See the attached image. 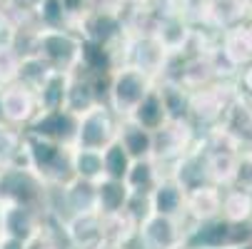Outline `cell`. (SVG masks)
<instances>
[{"label": "cell", "instance_id": "10", "mask_svg": "<svg viewBox=\"0 0 252 249\" xmlns=\"http://www.w3.org/2000/svg\"><path fill=\"white\" fill-rule=\"evenodd\" d=\"M220 53L227 57L232 67H245L252 62V25L237 23L222 30Z\"/></svg>", "mask_w": 252, "mask_h": 249}, {"label": "cell", "instance_id": "7", "mask_svg": "<svg viewBox=\"0 0 252 249\" xmlns=\"http://www.w3.org/2000/svg\"><path fill=\"white\" fill-rule=\"evenodd\" d=\"M0 102H3V120H5V125H13V127H20V125L28 127L40 112L35 92L23 87L20 83L0 87Z\"/></svg>", "mask_w": 252, "mask_h": 249}, {"label": "cell", "instance_id": "9", "mask_svg": "<svg viewBox=\"0 0 252 249\" xmlns=\"http://www.w3.org/2000/svg\"><path fill=\"white\" fill-rule=\"evenodd\" d=\"M65 232L75 249H102L105 247V227L100 212H88V215H75L65 224Z\"/></svg>", "mask_w": 252, "mask_h": 249}, {"label": "cell", "instance_id": "26", "mask_svg": "<svg viewBox=\"0 0 252 249\" xmlns=\"http://www.w3.org/2000/svg\"><path fill=\"white\" fill-rule=\"evenodd\" d=\"M20 62H23V55L18 53V48L13 43L10 45H0V87L13 85L18 80Z\"/></svg>", "mask_w": 252, "mask_h": 249}, {"label": "cell", "instance_id": "14", "mask_svg": "<svg viewBox=\"0 0 252 249\" xmlns=\"http://www.w3.org/2000/svg\"><path fill=\"white\" fill-rule=\"evenodd\" d=\"M118 142L125 147V152L132 160H148L153 157L155 150V135L145 127H140L132 120H123L120 130H118Z\"/></svg>", "mask_w": 252, "mask_h": 249}, {"label": "cell", "instance_id": "13", "mask_svg": "<svg viewBox=\"0 0 252 249\" xmlns=\"http://www.w3.org/2000/svg\"><path fill=\"white\" fill-rule=\"evenodd\" d=\"M153 35L158 38V43L162 45V50L167 55L183 53L188 48V43L192 40V30L190 25L180 18V15H165L158 23V30H153Z\"/></svg>", "mask_w": 252, "mask_h": 249}, {"label": "cell", "instance_id": "25", "mask_svg": "<svg viewBox=\"0 0 252 249\" xmlns=\"http://www.w3.org/2000/svg\"><path fill=\"white\" fill-rule=\"evenodd\" d=\"M23 147V135L15 132L13 125H0V169L15 162V157L20 155Z\"/></svg>", "mask_w": 252, "mask_h": 249}, {"label": "cell", "instance_id": "31", "mask_svg": "<svg viewBox=\"0 0 252 249\" xmlns=\"http://www.w3.org/2000/svg\"><path fill=\"white\" fill-rule=\"evenodd\" d=\"M247 15H250V23H252V5H250V13Z\"/></svg>", "mask_w": 252, "mask_h": 249}, {"label": "cell", "instance_id": "21", "mask_svg": "<svg viewBox=\"0 0 252 249\" xmlns=\"http://www.w3.org/2000/svg\"><path fill=\"white\" fill-rule=\"evenodd\" d=\"M53 73H55V70L40 55H25L23 62H20V73H18V80L15 83H20L23 87H28L32 92H38Z\"/></svg>", "mask_w": 252, "mask_h": 249}, {"label": "cell", "instance_id": "5", "mask_svg": "<svg viewBox=\"0 0 252 249\" xmlns=\"http://www.w3.org/2000/svg\"><path fill=\"white\" fill-rule=\"evenodd\" d=\"M75 132H78V115L70 110L38 112V117L28 125V135L58 142V145H65V147L75 145Z\"/></svg>", "mask_w": 252, "mask_h": 249}, {"label": "cell", "instance_id": "8", "mask_svg": "<svg viewBox=\"0 0 252 249\" xmlns=\"http://www.w3.org/2000/svg\"><path fill=\"white\" fill-rule=\"evenodd\" d=\"M148 212L183 220L188 215V190L177 177H160L155 190L148 194Z\"/></svg>", "mask_w": 252, "mask_h": 249}, {"label": "cell", "instance_id": "4", "mask_svg": "<svg viewBox=\"0 0 252 249\" xmlns=\"http://www.w3.org/2000/svg\"><path fill=\"white\" fill-rule=\"evenodd\" d=\"M137 234L145 249H175L177 244H185L183 222L165 215H155V212L140 220Z\"/></svg>", "mask_w": 252, "mask_h": 249}, {"label": "cell", "instance_id": "27", "mask_svg": "<svg viewBox=\"0 0 252 249\" xmlns=\"http://www.w3.org/2000/svg\"><path fill=\"white\" fill-rule=\"evenodd\" d=\"M0 249H28V242L15 237H0Z\"/></svg>", "mask_w": 252, "mask_h": 249}, {"label": "cell", "instance_id": "11", "mask_svg": "<svg viewBox=\"0 0 252 249\" xmlns=\"http://www.w3.org/2000/svg\"><path fill=\"white\" fill-rule=\"evenodd\" d=\"M155 135V150H153V160H167L175 155H183L188 150L190 142V127L185 120H170L167 125H162Z\"/></svg>", "mask_w": 252, "mask_h": 249}, {"label": "cell", "instance_id": "23", "mask_svg": "<svg viewBox=\"0 0 252 249\" xmlns=\"http://www.w3.org/2000/svg\"><path fill=\"white\" fill-rule=\"evenodd\" d=\"M190 110L200 117H218L222 110H227V100L218 87H202L200 92L190 95Z\"/></svg>", "mask_w": 252, "mask_h": 249}, {"label": "cell", "instance_id": "15", "mask_svg": "<svg viewBox=\"0 0 252 249\" xmlns=\"http://www.w3.org/2000/svg\"><path fill=\"white\" fill-rule=\"evenodd\" d=\"M63 199H65V207L73 212V217L97 212V182L73 177L67 185H63Z\"/></svg>", "mask_w": 252, "mask_h": 249}, {"label": "cell", "instance_id": "19", "mask_svg": "<svg viewBox=\"0 0 252 249\" xmlns=\"http://www.w3.org/2000/svg\"><path fill=\"white\" fill-rule=\"evenodd\" d=\"M130 190L123 180H100L97 182V212L100 215H115V212L127 209Z\"/></svg>", "mask_w": 252, "mask_h": 249}, {"label": "cell", "instance_id": "3", "mask_svg": "<svg viewBox=\"0 0 252 249\" xmlns=\"http://www.w3.org/2000/svg\"><path fill=\"white\" fill-rule=\"evenodd\" d=\"M120 125L113 117L110 105L95 102L90 110L78 115V132H75V145L80 150H105L107 145H113L118 139Z\"/></svg>", "mask_w": 252, "mask_h": 249}, {"label": "cell", "instance_id": "18", "mask_svg": "<svg viewBox=\"0 0 252 249\" xmlns=\"http://www.w3.org/2000/svg\"><path fill=\"white\" fill-rule=\"evenodd\" d=\"M70 75L73 73H55L45 80V85L35 92L38 97V108L40 112H50V110H65L67 102V87H70Z\"/></svg>", "mask_w": 252, "mask_h": 249}, {"label": "cell", "instance_id": "2", "mask_svg": "<svg viewBox=\"0 0 252 249\" xmlns=\"http://www.w3.org/2000/svg\"><path fill=\"white\" fill-rule=\"evenodd\" d=\"M35 55L58 73H75L83 62V40L65 28H40L35 32Z\"/></svg>", "mask_w": 252, "mask_h": 249}, {"label": "cell", "instance_id": "28", "mask_svg": "<svg viewBox=\"0 0 252 249\" xmlns=\"http://www.w3.org/2000/svg\"><path fill=\"white\" fill-rule=\"evenodd\" d=\"M245 87H247V90H252V65L245 70Z\"/></svg>", "mask_w": 252, "mask_h": 249}, {"label": "cell", "instance_id": "6", "mask_svg": "<svg viewBox=\"0 0 252 249\" xmlns=\"http://www.w3.org/2000/svg\"><path fill=\"white\" fill-rule=\"evenodd\" d=\"M40 215L38 209L25 207V204H8L0 202V237H15L23 242L38 239L40 232Z\"/></svg>", "mask_w": 252, "mask_h": 249}, {"label": "cell", "instance_id": "16", "mask_svg": "<svg viewBox=\"0 0 252 249\" xmlns=\"http://www.w3.org/2000/svg\"><path fill=\"white\" fill-rule=\"evenodd\" d=\"M127 120L137 122L140 127H145L150 132H158L162 125H167L170 122V112H167V105H165V97H162L160 87H153L150 95L137 105V110Z\"/></svg>", "mask_w": 252, "mask_h": 249}, {"label": "cell", "instance_id": "17", "mask_svg": "<svg viewBox=\"0 0 252 249\" xmlns=\"http://www.w3.org/2000/svg\"><path fill=\"white\" fill-rule=\"evenodd\" d=\"M160 172H158V162L153 157L148 160H132L127 174H125V185L130 190L132 197H140V194H150L155 190V185L160 182Z\"/></svg>", "mask_w": 252, "mask_h": 249}, {"label": "cell", "instance_id": "1", "mask_svg": "<svg viewBox=\"0 0 252 249\" xmlns=\"http://www.w3.org/2000/svg\"><path fill=\"white\" fill-rule=\"evenodd\" d=\"M153 87H155V75H150L142 67L123 62L120 67L113 70V78H110V90H107L110 110L118 117L127 120L137 110V105L150 95Z\"/></svg>", "mask_w": 252, "mask_h": 249}, {"label": "cell", "instance_id": "20", "mask_svg": "<svg viewBox=\"0 0 252 249\" xmlns=\"http://www.w3.org/2000/svg\"><path fill=\"white\" fill-rule=\"evenodd\" d=\"M73 174L80 180L100 182L105 180V162L100 150H80L73 147Z\"/></svg>", "mask_w": 252, "mask_h": 249}, {"label": "cell", "instance_id": "12", "mask_svg": "<svg viewBox=\"0 0 252 249\" xmlns=\"http://www.w3.org/2000/svg\"><path fill=\"white\" fill-rule=\"evenodd\" d=\"M188 215L197 222L215 220L222 215V192L215 185H195L188 190Z\"/></svg>", "mask_w": 252, "mask_h": 249}, {"label": "cell", "instance_id": "22", "mask_svg": "<svg viewBox=\"0 0 252 249\" xmlns=\"http://www.w3.org/2000/svg\"><path fill=\"white\" fill-rule=\"evenodd\" d=\"M222 217L237 224H245L252 217V192L245 187L227 190L222 194Z\"/></svg>", "mask_w": 252, "mask_h": 249}, {"label": "cell", "instance_id": "24", "mask_svg": "<svg viewBox=\"0 0 252 249\" xmlns=\"http://www.w3.org/2000/svg\"><path fill=\"white\" fill-rule=\"evenodd\" d=\"M102 162H105V177L107 180H123L125 182V174L132 165V157L125 152V147L115 139L113 145H107L102 150Z\"/></svg>", "mask_w": 252, "mask_h": 249}, {"label": "cell", "instance_id": "29", "mask_svg": "<svg viewBox=\"0 0 252 249\" xmlns=\"http://www.w3.org/2000/svg\"><path fill=\"white\" fill-rule=\"evenodd\" d=\"M175 249H192V247H190V244H177Z\"/></svg>", "mask_w": 252, "mask_h": 249}, {"label": "cell", "instance_id": "30", "mask_svg": "<svg viewBox=\"0 0 252 249\" xmlns=\"http://www.w3.org/2000/svg\"><path fill=\"white\" fill-rule=\"evenodd\" d=\"M118 3H137V0H118Z\"/></svg>", "mask_w": 252, "mask_h": 249}]
</instances>
